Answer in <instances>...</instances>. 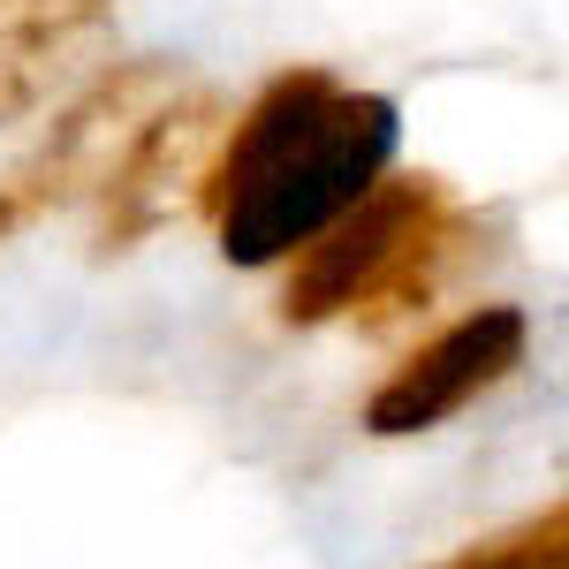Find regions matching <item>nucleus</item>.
Returning a JSON list of instances; mask_svg holds the SVG:
<instances>
[{"mask_svg":"<svg viewBox=\"0 0 569 569\" xmlns=\"http://www.w3.org/2000/svg\"><path fill=\"white\" fill-rule=\"evenodd\" d=\"M402 107L388 91H350L335 69H281L266 91L228 114L213 160L198 176V213H213L220 259L259 273L305 251L335 213L395 168Z\"/></svg>","mask_w":569,"mask_h":569,"instance_id":"nucleus-1","label":"nucleus"},{"mask_svg":"<svg viewBox=\"0 0 569 569\" xmlns=\"http://www.w3.org/2000/svg\"><path fill=\"white\" fill-rule=\"evenodd\" d=\"M190 84L182 61L168 53H130V61H107L39 137V152H23L16 168H0V243H16L23 228H39L61 206H84L91 190L107 182V168L122 160V144L137 137V122L176 99Z\"/></svg>","mask_w":569,"mask_h":569,"instance_id":"nucleus-2","label":"nucleus"},{"mask_svg":"<svg viewBox=\"0 0 569 569\" xmlns=\"http://www.w3.org/2000/svg\"><path fill=\"white\" fill-rule=\"evenodd\" d=\"M448 213V190L440 176H380L350 213H335L305 251H289V273H281V327H327L388 273L433 220Z\"/></svg>","mask_w":569,"mask_h":569,"instance_id":"nucleus-3","label":"nucleus"},{"mask_svg":"<svg viewBox=\"0 0 569 569\" xmlns=\"http://www.w3.org/2000/svg\"><path fill=\"white\" fill-rule=\"evenodd\" d=\"M220 130H228V99H220V91L182 84L176 99H160V107L137 122V137L122 144V160L107 168V182L91 190V206H99L91 251H99V259H122L144 236H160V228L176 220L182 198H198L190 182L206 176Z\"/></svg>","mask_w":569,"mask_h":569,"instance_id":"nucleus-4","label":"nucleus"},{"mask_svg":"<svg viewBox=\"0 0 569 569\" xmlns=\"http://www.w3.org/2000/svg\"><path fill=\"white\" fill-rule=\"evenodd\" d=\"M531 350V319L517 305H471L456 327H440L433 342L395 365L380 388L365 395V433L372 440H418L463 418L486 388H501Z\"/></svg>","mask_w":569,"mask_h":569,"instance_id":"nucleus-5","label":"nucleus"},{"mask_svg":"<svg viewBox=\"0 0 569 569\" xmlns=\"http://www.w3.org/2000/svg\"><path fill=\"white\" fill-rule=\"evenodd\" d=\"M114 0H39L23 23L0 31V122L39 114L53 84L69 77V61L107 31Z\"/></svg>","mask_w":569,"mask_h":569,"instance_id":"nucleus-6","label":"nucleus"},{"mask_svg":"<svg viewBox=\"0 0 569 569\" xmlns=\"http://www.w3.org/2000/svg\"><path fill=\"white\" fill-rule=\"evenodd\" d=\"M440 569H569V509L547 501L539 517L493 531V539L463 547V555H448Z\"/></svg>","mask_w":569,"mask_h":569,"instance_id":"nucleus-7","label":"nucleus"},{"mask_svg":"<svg viewBox=\"0 0 569 569\" xmlns=\"http://www.w3.org/2000/svg\"><path fill=\"white\" fill-rule=\"evenodd\" d=\"M31 8H39V0H0V31H8V23H23Z\"/></svg>","mask_w":569,"mask_h":569,"instance_id":"nucleus-8","label":"nucleus"}]
</instances>
